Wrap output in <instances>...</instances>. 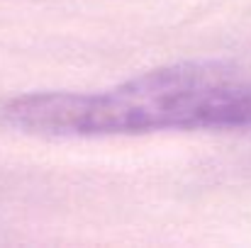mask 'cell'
<instances>
[{
	"label": "cell",
	"instance_id": "6da1fadb",
	"mask_svg": "<svg viewBox=\"0 0 251 248\" xmlns=\"http://www.w3.org/2000/svg\"><path fill=\"white\" fill-rule=\"evenodd\" d=\"M0 124L39 136H115L164 129H249L251 83L222 64L147 71L102 92H27L0 105Z\"/></svg>",
	"mask_w": 251,
	"mask_h": 248
}]
</instances>
